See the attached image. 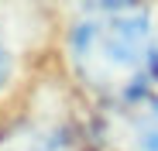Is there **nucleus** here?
<instances>
[{
  "label": "nucleus",
  "instance_id": "f03ea898",
  "mask_svg": "<svg viewBox=\"0 0 158 151\" xmlns=\"http://www.w3.org/2000/svg\"><path fill=\"white\" fill-rule=\"evenodd\" d=\"M100 151H158V96L138 93L120 103H103L93 120Z\"/></svg>",
  "mask_w": 158,
  "mask_h": 151
},
{
  "label": "nucleus",
  "instance_id": "7ed1b4c3",
  "mask_svg": "<svg viewBox=\"0 0 158 151\" xmlns=\"http://www.w3.org/2000/svg\"><path fill=\"white\" fill-rule=\"evenodd\" d=\"M7 65H10V59H7V48H4V41H0V83L7 79Z\"/></svg>",
  "mask_w": 158,
  "mask_h": 151
},
{
  "label": "nucleus",
  "instance_id": "f257e3e1",
  "mask_svg": "<svg viewBox=\"0 0 158 151\" xmlns=\"http://www.w3.org/2000/svg\"><path fill=\"white\" fill-rule=\"evenodd\" d=\"M69 62L103 103L144 93L158 76V35L148 10L131 4L83 7L69 31Z\"/></svg>",
  "mask_w": 158,
  "mask_h": 151
}]
</instances>
